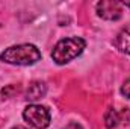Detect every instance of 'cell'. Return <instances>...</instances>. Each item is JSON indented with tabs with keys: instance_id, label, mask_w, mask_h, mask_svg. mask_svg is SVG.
<instances>
[{
	"instance_id": "obj_1",
	"label": "cell",
	"mask_w": 130,
	"mask_h": 129,
	"mask_svg": "<svg viewBox=\"0 0 130 129\" xmlns=\"http://www.w3.org/2000/svg\"><path fill=\"white\" fill-rule=\"evenodd\" d=\"M39 59H41V52L33 44L11 46L0 53V61L12 65H32Z\"/></svg>"
},
{
	"instance_id": "obj_2",
	"label": "cell",
	"mask_w": 130,
	"mask_h": 129,
	"mask_svg": "<svg viewBox=\"0 0 130 129\" xmlns=\"http://www.w3.org/2000/svg\"><path fill=\"white\" fill-rule=\"evenodd\" d=\"M86 43L82 38H64L61 41H58V44L55 46L53 52H52V58L56 64L64 65L70 61H73L74 58H77L83 50H85Z\"/></svg>"
},
{
	"instance_id": "obj_3",
	"label": "cell",
	"mask_w": 130,
	"mask_h": 129,
	"mask_svg": "<svg viewBox=\"0 0 130 129\" xmlns=\"http://www.w3.org/2000/svg\"><path fill=\"white\" fill-rule=\"evenodd\" d=\"M23 119L33 129H45L50 125V112L42 105H29L23 111Z\"/></svg>"
},
{
	"instance_id": "obj_4",
	"label": "cell",
	"mask_w": 130,
	"mask_h": 129,
	"mask_svg": "<svg viewBox=\"0 0 130 129\" xmlns=\"http://www.w3.org/2000/svg\"><path fill=\"white\" fill-rule=\"evenodd\" d=\"M97 14L98 17L104 18V20H120L123 15V9H121V3L120 2H113V0H103L97 3Z\"/></svg>"
},
{
	"instance_id": "obj_5",
	"label": "cell",
	"mask_w": 130,
	"mask_h": 129,
	"mask_svg": "<svg viewBox=\"0 0 130 129\" xmlns=\"http://www.w3.org/2000/svg\"><path fill=\"white\" fill-rule=\"evenodd\" d=\"M45 93H47L45 84L41 82V81H35L29 85V88L26 91V99L29 102H36V100H39V99H42L45 96Z\"/></svg>"
},
{
	"instance_id": "obj_6",
	"label": "cell",
	"mask_w": 130,
	"mask_h": 129,
	"mask_svg": "<svg viewBox=\"0 0 130 129\" xmlns=\"http://www.w3.org/2000/svg\"><path fill=\"white\" fill-rule=\"evenodd\" d=\"M115 46L120 52L130 55V24L120 31V33L115 38Z\"/></svg>"
},
{
	"instance_id": "obj_7",
	"label": "cell",
	"mask_w": 130,
	"mask_h": 129,
	"mask_svg": "<svg viewBox=\"0 0 130 129\" xmlns=\"http://www.w3.org/2000/svg\"><path fill=\"white\" fill-rule=\"evenodd\" d=\"M104 125L107 129H113L120 125V112L115 111L113 108L107 109L104 114Z\"/></svg>"
},
{
	"instance_id": "obj_8",
	"label": "cell",
	"mask_w": 130,
	"mask_h": 129,
	"mask_svg": "<svg viewBox=\"0 0 130 129\" xmlns=\"http://www.w3.org/2000/svg\"><path fill=\"white\" fill-rule=\"evenodd\" d=\"M121 94L124 97H127V99H130V78L123 84V87H121Z\"/></svg>"
},
{
	"instance_id": "obj_9",
	"label": "cell",
	"mask_w": 130,
	"mask_h": 129,
	"mask_svg": "<svg viewBox=\"0 0 130 129\" xmlns=\"http://www.w3.org/2000/svg\"><path fill=\"white\" fill-rule=\"evenodd\" d=\"M15 91H17V90H15L14 85H8V87H5V88L2 90V96L3 97H11Z\"/></svg>"
},
{
	"instance_id": "obj_10",
	"label": "cell",
	"mask_w": 130,
	"mask_h": 129,
	"mask_svg": "<svg viewBox=\"0 0 130 129\" xmlns=\"http://www.w3.org/2000/svg\"><path fill=\"white\" fill-rule=\"evenodd\" d=\"M64 129H83V128H82L80 123H77V122H71V123H68Z\"/></svg>"
},
{
	"instance_id": "obj_11",
	"label": "cell",
	"mask_w": 130,
	"mask_h": 129,
	"mask_svg": "<svg viewBox=\"0 0 130 129\" xmlns=\"http://www.w3.org/2000/svg\"><path fill=\"white\" fill-rule=\"evenodd\" d=\"M121 5H124V6H129V8H130V2H123Z\"/></svg>"
},
{
	"instance_id": "obj_12",
	"label": "cell",
	"mask_w": 130,
	"mask_h": 129,
	"mask_svg": "<svg viewBox=\"0 0 130 129\" xmlns=\"http://www.w3.org/2000/svg\"><path fill=\"white\" fill-rule=\"evenodd\" d=\"M12 129H27V128H24V126H14Z\"/></svg>"
}]
</instances>
